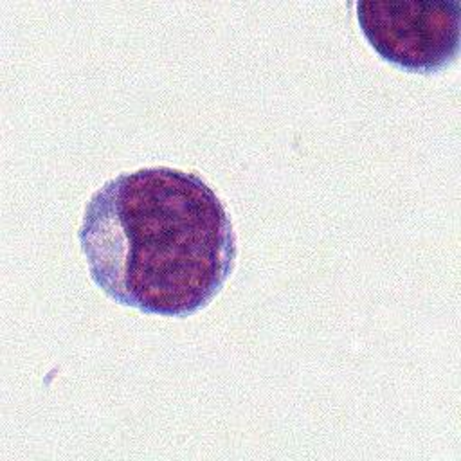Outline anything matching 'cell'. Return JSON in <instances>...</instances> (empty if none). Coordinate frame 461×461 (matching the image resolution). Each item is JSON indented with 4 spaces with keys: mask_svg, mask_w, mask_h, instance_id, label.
Masks as SVG:
<instances>
[{
    "mask_svg": "<svg viewBox=\"0 0 461 461\" xmlns=\"http://www.w3.org/2000/svg\"><path fill=\"white\" fill-rule=\"evenodd\" d=\"M95 285L121 304L185 317L223 286L236 258L230 216L196 173L140 167L106 180L77 230Z\"/></svg>",
    "mask_w": 461,
    "mask_h": 461,
    "instance_id": "1",
    "label": "cell"
},
{
    "mask_svg": "<svg viewBox=\"0 0 461 461\" xmlns=\"http://www.w3.org/2000/svg\"><path fill=\"white\" fill-rule=\"evenodd\" d=\"M355 9L371 47L400 68L432 74L459 52L457 0H358Z\"/></svg>",
    "mask_w": 461,
    "mask_h": 461,
    "instance_id": "2",
    "label": "cell"
}]
</instances>
